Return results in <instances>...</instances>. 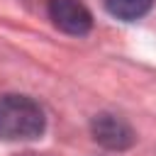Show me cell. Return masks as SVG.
I'll return each instance as SVG.
<instances>
[{
	"mask_svg": "<svg viewBox=\"0 0 156 156\" xmlns=\"http://www.w3.org/2000/svg\"><path fill=\"white\" fill-rule=\"evenodd\" d=\"M46 117L37 100L17 93L0 95V139L27 141L44 134Z\"/></svg>",
	"mask_w": 156,
	"mask_h": 156,
	"instance_id": "6da1fadb",
	"label": "cell"
},
{
	"mask_svg": "<svg viewBox=\"0 0 156 156\" xmlns=\"http://www.w3.org/2000/svg\"><path fill=\"white\" fill-rule=\"evenodd\" d=\"M90 132H93V139L98 144H102L105 149H110V151H124L136 139L129 122L117 117V115H110V112L95 115L93 122H90Z\"/></svg>",
	"mask_w": 156,
	"mask_h": 156,
	"instance_id": "7a4b0ae2",
	"label": "cell"
},
{
	"mask_svg": "<svg viewBox=\"0 0 156 156\" xmlns=\"http://www.w3.org/2000/svg\"><path fill=\"white\" fill-rule=\"evenodd\" d=\"M49 17L61 32L73 37H83L93 27V15L80 0H49Z\"/></svg>",
	"mask_w": 156,
	"mask_h": 156,
	"instance_id": "3957f363",
	"label": "cell"
},
{
	"mask_svg": "<svg viewBox=\"0 0 156 156\" xmlns=\"http://www.w3.org/2000/svg\"><path fill=\"white\" fill-rule=\"evenodd\" d=\"M102 2L112 17L124 20V22H134L144 17L154 5V0H102Z\"/></svg>",
	"mask_w": 156,
	"mask_h": 156,
	"instance_id": "277c9868",
	"label": "cell"
}]
</instances>
